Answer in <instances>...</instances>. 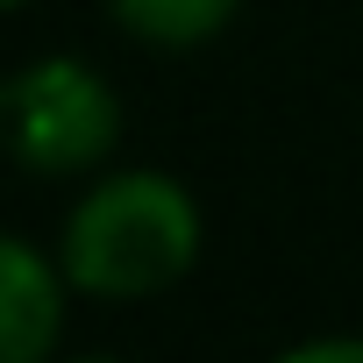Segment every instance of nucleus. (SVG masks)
Listing matches in <instances>:
<instances>
[{"label":"nucleus","instance_id":"nucleus-6","mask_svg":"<svg viewBox=\"0 0 363 363\" xmlns=\"http://www.w3.org/2000/svg\"><path fill=\"white\" fill-rule=\"evenodd\" d=\"M8 8H22V0H8Z\"/></svg>","mask_w":363,"mask_h":363},{"label":"nucleus","instance_id":"nucleus-2","mask_svg":"<svg viewBox=\"0 0 363 363\" xmlns=\"http://www.w3.org/2000/svg\"><path fill=\"white\" fill-rule=\"evenodd\" d=\"M8 107H15V150H22V164H29V171H50V178L100 164V157L114 150V135H121L114 93H107L100 72L79 65V57H43V65H29V72L15 79Z\"/></svg>","mask_w":363,"mask_h":363},{"label":"nucleus","instance_id":"nucleus-4","mask_svg":"<svg viewBox=\"0 0 363 363\" xmlns=\"http://www.w3.org/2000/svg\"><path fill=\"white\" fill-rule=\"evenodd\" d=\"M114 15L150 43H200L235 15V0H114Z\"/></svg>","mask_w":363,"mask_h":363},{"label":"nucleus","instance_id":"nucleus-3","mask_svg":"<svg viewBox=\"0 0 363 363\" xmlns=\"http://www.w3.org/2000/svg\"><path fill=\"white\" fill-rule=\"evenodd\" d=\"M65 328L57 271L36 257V242H0V349L8 363H36Z\"/></svg>","mask_w":363,"mask_h":363},{"label":"nucleus","instance_id":"nucleus-1","mask_svg":"<svg viewBox=\"0 0 363 363\" xmlns=\"http://www.w3.org/2000/svg\"><path fill=\"white\" fill-rule=\"evenodd\" d=\"M200 257V214L164 171H121L93 186L65 228V278L93 299L171 292Z\"/></svg>","mask_w":363,"mask_h":363},{"label":"nucleus","instance_id":"nucleus-5","mask_svg":"<svg viewBox=\"0 0 363 363\" xmlns=\"http://www.w3.org/2000/svg\"><path fill=\"white\" fill-rule=\"evenodd\" d=\"M363 363V342H306V349H292V363Z\"/></svg>","mask_w":363,"mask_h":363}]
</instances>
